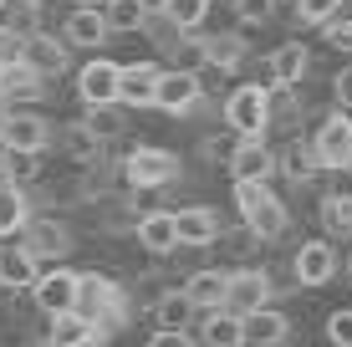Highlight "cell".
Segmentation results:
<instances>
[{
    "mask_svg": "<svg viewBox=\"0 0 352 347\" xmlns=\"http://www.w3.org/2000/svg\"><path fill=\"white\" fill-rule=\"evenodd\" d=\"M245 56H250V41H245L240 31H214V36H204V62H210V67L235 71Z\"/></svg>",
    "mask_w": 352,
    "mask_h": 347,
    "instance_id": "4316f807",
    "label": "cell"
},
{
    "mask_svg": "<svg viewBox=\"0 0 352 347\" xmlns=\"http://www.w3.org/2000/svg\"><path fill=\"white\" fill-rule=\"evenodd\" d=\"M21 62H26V41L10 36V31H0V71H10V67H21Z\"/></svg>",
    "mask_w": 352,
    "mask_h": 347,
    "instance_id": "7bdbcfd3",
    "label": "cell"
},
{
    "mask_svg": "<svg viewBox=\"0 0 352 347\" xmlns=\"http://www.w3.org/2000/svg\"><path fill=\"white\" fill-rule=\"evenodd\" d=\"M311 67V46L307 41H281L265 56V87H296Z\"/></svg>",
    "mask_w": 352,
    "mask_h": 347,
    "instance_id": "2e32d148",
    "label": "cell"
},
{
    "mask_svg": "<svg viewBox=\"0 0 352 347\" xmlns=\"http://www.w3.org/2000/svg\"><path fill=\"white\" fill-rule=\"evenodd\" d=\"M276 169H281L291 184H311V179H317V169H322L317 153H311V138H307V143H301V138L286 143V148L276 153Z\"/></svg>",
    "mask_w": 352,
    "mask_h": 347,
    "instance_id": "83f0119b",
    "label": "cell"
},
{
    "mask_svg": "<svg viewBox=\"0 0 352 347\" xmlns=\"http://www.w3.org/2000/svg\"><path fill=\"white\" fill-rule=\"evenodd\" d=\"M184 291H189V302L199 306V317L204 312H225V302H230V271L199 266V271H189V276H184Z\"/></svg>",
    "mask_w": 352,
    "mask_h": 347,
    "instance_id": "e0dca14e",
    "label": "cell"
},
{
    "mask_svg": "<svg viewBox=\"0 0 352 347\" xmlns=\"http://www.w3.org/2000/svg\"><path fill=\"white\" fill-rule=\"evenodd\" d=\"M291 10H296V21L301 26H332L337 21V10H342V0H291Z\"/></svg>",
    "mask_w": 352,
    "mask_h": 347,
    "instance_id": "74e56055",
    "label": "cell"
},
{
    "mask_svg": "<svg viewBox=\"0 0 352 347\" xmlns=\"http://www.w3.org/2000/svg\"><path fill=\"white\" fill-rule=\"evenodd\" d=\"M107 36H113V31H107L102 10H67V21H62V41L67 46H77V52H97Z\"/></svg>",
    "mask_w": 352,
    "mask_h": 347,
    "instance_id": "603a6c76",
    "label": "cell"
},
{
    "mask_svg": "<svg viewBox=\"0 0 352 347\" xmlns=\"http://www.w3.org/2000/svg\"><path fill=\"white\" fill-rule=\"evenodd\" d=\"M159 10H164V16L174 21L184 36H204V16L214 10V0H164Z\"/></svg>",
    "mask_w": 352,
    "mask_h": 347,
    "instance_id": "d6a6232c",
    "label": "cell"
},
{
    "mask_svg": "<svg viewBox=\"0 0 352 347\" xmlns=\"http://www.w3.org/2000/svg\"><path fill=\"white\" fill-rule=\"evenodd\" d=\"M10 113H16V107H10L6 98H0V138H6V128H10Z\"/></svg>",
    "mask_w": 352,
    "mask_h": 347,
    "instance_id": "7dc6e473",
    "label": "cell"
},
{
    "mask_svg": "<svg viewBox=\"0 0 352 347\" xmlns=\"http://www.w3.org/2000/svg\"><path fill=\"white\" fill-rule=\"evenodd\" d=\"M41 21H46V5H41V0H6V5H0V31L21 36V41H31L36 31H46Z\"/></svg>",
    "mask_w": 352,
    "mask_h": 347,
    "instance_id": "484cf974",
    "label": "cell"
},
{
    "mask_svg": "<svg viewBox=\"0 0 352 347\" xmlns=\"http://www.w3.org/2000/svg\"><path fill=\"white\" fill-rule=\"evenodd\" d=\"M118 77H123V67L107 62V56L82 62V71H77V98H82V107H107V102H118Z\"/></svg>",
    "mask_w": 352,
    "mask_h": 347,
    "instance_id": "7c38bea8",
    "label": "cell"
},
{
    "mask_svg": "<svg viewBox=\"0 0 352 347\" xmlns=\"http://www.w3.org/2000/svg\"><path fill=\"white\" fill-rule=\"evenodd\" d=\"M199 98H204V87H199V77H194V71H174V67H164V77H159V102H153L159 113L189 117Z\"/></svg>",
    "mask_w": 352,
    "mask_h": 347,
    "instance_id": "9a60e30c",
    "label": "cell"
},
{
    "mask_svg": "<svg viewBox=\"0 0 352 347\" xmlns=\"http://www.w3.org/2000/svg\"><path fill=\"white\" fill-rule=\"evenodd\" d=\"M327 342H332V347H352V306H342V312L327 317Z\"/></svg>",
    "mask_w": 352,
    "mask_h": 347,
    "instance_id": "b9f144b4",
    "label": "cell"
},
{
    "mask_svg": "<svg viewBox=\"0 0 352 347\" xmlns=\"http://www.w3.org/2000/svg\"><path fill=\"white\" fill-rule=\"evenodd\" d=\"M271 296H276V286H271V276H265L261 266H240V271H230V302H225V312L256 317V312L271 306Z\"/></svg>",
    "mask_w": 352,
    "mask_h": 347,
    "instance_id": "ba28073f",
    "label": "cell"
},
{
    "mask_svg": "<svg viewBox=\"0 0 352 347\" xmlns=\"http://www.w3.org/2000/svg\"><path fill=\"white\" fill-rule=\"evenodd\" d=\"M0 98L16 107V113H26V102H41L46 98V77H36V71L21 62L10 71H0Z\"/></svg>",
    "mask_w": 352,
    "mask_h": 347,
    "instance_id": "d4e9b609",
    "label": "cell"
},
{
    "mask_svg": "<svg viewBox=\"0 0 352 347\" xmlns=\"http://www.w3.org/2000/svg\"><path fill=\"white\" fill-rule=\"evenodd\" d=\"M332 98H337V113H352V67L332 77Z\"/></svg>",
    "mask_w": 352,
    "mask_h": 347,
    "instance_id": "ee69618b",
    "label": "cell"
},
{
    "mask_svg": "<svg viewBox=\"0 0 352 347\" xmlns=\"http://www.w3.org/2000/svg\"><path fill=\"white\" fill-rule=\"evenodd\" d=\"M148 347H194V337L189 332H153Z\"/></svg>",
    "mask_w": 352,
    "mask_h": 347,
    "instance_id": "f6af8a7d",
    "label": "cell"
},
{
    "mask_svg": "<svg viewBox=\"0 0 352 347\" xmlns=\"http://www.w3.org/2000/svg\"><path fill=\"white\" fill-rule=\"evenodd\" d=\"M143 36H148V41L159 46V52H168V56H174L179 46H184V31H179L174 21L164 16V10H148V21H143Z\"/></svg>",
    "mask_w": 352,
    "mask_h": 347,
    "instance_id": "e575fe53",
    "label": "cell"
},
{
    "mask_svg": "<svg viewBox=\"0 0 352 347\" xmlns=\"http://www.w3.org/2000/svg\"><path fill=\"white\" fill-rule=\"evenodd\" d=\"M148 0H102V21H107V31H143V21H148Z\"/></svg>",
    "mask_w": 352,
    "mask_h": 347,
    "instance_id": "1f68e13d",
    "label": "cell"
},
{
    "mask_svg": "<svg viewBox=\"0 0 352 347\" xmlns=\"http://www.w3.org/2000/svg\"><path fill=\"white\" fill-rule=\"evenodd\" d=\"M31 302H36V312H41L46 322H52V317H67L72 306H77V271H67V266L41 271V281H36Z\"/></svg>",
    "mask_w": 352,
    "mask_h": 347,
    "instance_id": "30bf717a",
    "label": "cell"
},
{
    "mask_svg": "<svg viewBox=\"0 0 352 347\" xmlns=\"http://www.w3.org/2000/svg\"><path fill=\"white\" fill-rule=\"evenodd\" d=\"M194 322H199V306L189 302L184 286H168L159 296V306H153V332H189Z\"/></svg>",
    "mask_w": 352,
    "mask_h": 347,
    "instance_id": "7402d4cb",
    "label": "cell"
},
{
    "mask_svg": "<svg viewBox=\"0 0 352 347\" xmlns=\"http://www.w3.org/2000/svg\"><path fill=\"white\" fill-rule=\"evenodd\" d=\"M220 117H225L230 133L245 138V143L265 138V128H271V87H265V82H240V87H230V98L220 102Z\"/></svg>",
    "mask_w": 352,
    "mask_h": 347,
    "instance_id": "3957f363",
    "label": "cell"
},
{
    "mask_svg": "<svg viewBox=\"0 0 352 347\" xmlns=\"http://www.w3.org/2000/svg\"><path fill=\"white\" fill-rule=\"evenodd\" d=\"M327 46H337V52H352V26H327Z\"/></svg>",
    "mask_w": 352,
    "mask_h": 347,
    "instance_id": "bcb514c9",
    "label": "cell"
},
{
    "mask_svg": "<svg viewBox=\"0 0 352 347\" xmlns=\"http://www.w3.org/2000/svg\"><path fill=\"white\" fill-rule=\"evenodd\" d=\"M123 179L133 189H174L179 179H184V159H179L174 148H148V143H138V148H128V159L118 164Z\"/></svg>",
    "mask_w": 352,
    "mask_h": 347,
    "instance_id": "277c9868",
    "label": "cell"
},
{
    "mask_svg": "<svg viewBox=\"0 0 352 347\" xmlns=\"http://www.w3.org/2000/svg\"><path fill=\"white\" fill-rule=\"evenodd\" d=\"M240 143H245V138H235L230 128H220V133H210V138L199 143V159H204V164H220V169H230V159L240 153Z\"/></svg>",
    "mask_w": 352,
    "mask_h": 347,
    "instance_id": "8d00e7d4",
    "label": "cell"
},
{
    "mask_svg": "<svg viewBox=\"0 0 352 347\" xmlns=\"http://www.w3.org/2000/svg\"><path fill=\"white\" fill-rule=\"evenodd\" d=\"M72 10H102V0H72Z\"/></svg>",
    "mask_w": 352,
    "mask_h": 347,
    "instance_id": "c3c4849f",
    "label": "cell"
},
{
    "mask_svg": "<svg viewBox=\"0 0 352 347\" xmlns=\"http://www.w3.org/2000/svg\"><path fill=\"white\" fill-rule=\"evenodd\" d=\"M26 67L36 71V77H62V71L72 67V46L62 41V31H36L26 41Z\"/></svg>",
    "mask_w": 352,
    "mask_h": 347,
    "instance_id": "5bb4252c",
    "label": "cell"
},
{
    "mask_svg": "<svg viewBox=\"0 0 352 347\" xmlns=\"http://www.w3.org/2000/svg\"><path fill=\"white\" fill-rule=\"evenodd\" d=\"M271 174H276V148L265 138L240 143V153L230 159V179L235 184H271Z\"/></svg>",
    "mask_w": 352,
    "mask_h": 347,
    "instance_id": "ffe728a7",
    "label": "cell"
},
{
    "mask_svg": "<svg viewBox=\"0 0 352 347\" xmlns=\"http://www.w3.org/2000/svg\"><path fill=\"white\" fill-rule=\"evenodd\" d=\"M174 225H179V250H210L225 235L220 210H210V205H179Z\"/></svg>",
    "mask_w": 352,
    "mask_h": 347,
    "instance_id": "9c48e42d",
    "label": "cell"
},
{
    "mask_svg": "<svg viewBox=\"0 0 352 347\" xmlns=\"http://www.w3.org/2000/svg\"><path fill=\"white\" fill-rule=\"evenodd\" d=\"M301 117V102H296V87H271V128H296Z\"/></svg>",
    "mask_w": 352,
    "mask_h": 347,
    "instance_id": "f35d334b",
    "label": "cell"
},
{
    "mask_svg": "<svg viewBox=\"0 0 352 347\" xmlns=\"http://www.w3.org/2000/svg\"><path fill=\"white\" fill-rule=\"evenodd\" d=\"M347 271H352V260H347Z\"/></svg>",
    "mask_w": 352,
    "mask_h": 347,
    "instance_id": "681fc988",
    "label": "cell"
},
{
    "mask_svg": "<svg viewBox=\"0 0 352 347\" xmlns=\"http://www.w3.org/2000/svg\"><path fill=\"white\" fill-rule=\"evenodd\" d=\"M36 281H41L36 256H31L26 245L6 240V245H0V291H6V296H21V291H36Z\"/></svg>",
    "mask_w": 352,
    "mask_h": 347,
    "instance_id": "4fadbf2b",
    "label": "cell"
},
{
    "mask_svg": "<svg viewBox=\"0 0 352 347\" xmlns=\"http://www.w3.org/2000/svg\"><path fill=\"white\" fill-rule=\"evenodd\" d=\"M36 256V266H62V260L72 256V230H67V220H56V214H41L36 220L31 214V225H26V240H21Z\"/></svg>",
    "mask_w": 352,
    "mask_h": 347,
    "instance_id": "52a82bcc",
    "label": "cell"
},
{
    "mask_svg": "<svg viewBox=\"0 0 352 347\" xmlns=\"http://www.w3.org/2000/svg\"><path fill=\"white\" fill-rule=\"evenodd\" d=\"M82 128H87L97 143H113V138H123V133H128V113H123V102L87 107V113H82Z\"/></svg>",
    "mask_w": 352,
    "mask_h": 347,
    "instance_id": "f1b7e54d",
    "label": "cell"
},
{
    "mask_svg": "<svg viewBox=\"0 0 352 347\" xmlns=\"http://www.w3.org/2000/svg\"><path fill=\"white\" fill-rule=\"evenodd\" d=\"M311 153H317L322 169L352 174V113H327L322 128L311 133Z\"/></svg>",
    "mask_w": 352,
    "mask_h": 347,
    "instance_id": "8992f818",
    "label": "cell"
},
{
    "mask_svg": "<svg viewBox=\"0 0 352 347\" xmlns=\"http://www.w3.org/2000/svg\"><path fill=\"white\" fill-rule=\"evenodd\" d=\"M317 214H322L327 240H347L352 235V194H327L317 205Z\"/></svg>",
    "mask_w": 352,
    "mask_h": 347,
    "instance_id": "836d02e7",
    "label": "cell"
},
{
    "mask_svg": "<svg viewBox=\"0 0 352 347\" xmlns=\"http://www.w3.org/2000/svg\"><path fill=\"white\" fill-rule=\"evenodd\" d=\"M56 143V123L46 113H36V107H26V113H10V128L6 138H0V148L10 153V159H36V153H46Z\"/></svg>",
    "mask_w": 352,
    "mask_h": 347,
    "instance_id": "5b68a950",
    "label": "cell"
},
{
    "mask_svg": "<svg viewBox=\"0 0 352 347\" xmlns=\"http://www.w3.org/2000/svg\"><path fill=\"white\" fill-rule=\"evenodd\" d=\"M230 10H235L245 26H265V21L276 16V0H230Z\"/></svg>",
    "mask_w": 352,
    "mask_h": 347,
    "instance_id": "60d3db41",
    "label": "cell"
},
{
    "mask_svg": "<svg viewBox=\"0 0 352 347\" xmlns=\"http://www.w3.org/2000/svg\"><path fill=\"white\" fill-rule=\"evenodd\" d=\"M199 67H210L204 62V36H184V46L174 52V71H194L199 77Z\"/></svg>",
    "mask_w": 352,
    "mask_h": 347,
    "instance_id": "ab89813d",
    "label": "cell"
},
{
    "mask_svg": "<svg viewBox=\"0 0 352 347\" xmlns=\"http://www.w3.org/2000/svg\"><path fill=\"white\" fill-rule=\"evenodd\" d=\"M62 148L72 153V164H82V169H92V164H97V153H102V143H97V138H92V133H87V128H82V123H72L67 133H62Z\"/></svg>",
    "mask_w": 352,
    "mask_h": 347,
    "instance_id": "d590c367",
    "label": "cell"
},
{
    "mask_svg": "<svg viewBox=\"0 0 352 347\" xmlns=\"http://www.w3.org/2000/svg\"><path fill=\"white\" fill-rule=\"evenodd\" d=\"M31 225V199L26 189H0V240H10V235H26Z\"/></svg>",
    "mask_w": 352,
    "mask_h": 347,
    "instance_id": "4dcf8cb0",
    "label": "cell"
},
{
    "mask_svg": "<svg viewBox=\"0 0 352 347\" xmlns=\"http://www.w3.org/2000/svg\"><path fill=\"white\" fill-rule=\"evenodd\" d=\"M291 276H296V286H307V291L327 286V281L337 276V250H332V240H301V250L291 256Z\"/></svg>",
    "mask_w": 352,
    "mask_h": 347,
    "instance_id": "8fae6325",
    "label": "cell"
},
{
    "mask_svg": "<svg viewBox=\"0 0 352 347\" xmlns=\"http://www.w3.org/2000/svg\"><path fill=\"white\" fill-rule=\"evenodd\" d=\"M230 199H235V210H240V225H245L261 245L265 240H281V235L291 230V214H286L281 199H276L271 184H235V189H230Z\"/></svg>",
    "mask_w": 352,
    "mask_h": 347,
    "instance_id": "7a4b0ae2",
    "label": "cell"
},
{
    "mask_svg": "<svg viewBox=\"0 0 352 347\" xmlns=\"http://www.w3.org/2000/svg\"><path fill=\"white\" fill-rule=\"evenodd\" d=\"M41 342H46V347H102L107 332L92 327V322H82L77 312H67V317H52V322H46Z\"/></svg>",
    "mask_w": 352,
    "mask_h": 347,
    "instance_id": "44dd1931",
    "label": "cell"
},
{
    "mask_svg": "<svg viewBox=\"0 0 352 347\" xmlns=\"http://www.w3.org/2000/svg\"><path fill=\"white\" fill-rule=\"evenodd\" d=\"M199 337L210 347H245V327L235 312H204L199 317Z\"/></svg>",
    "mask_w": 352,
    "mask_h": 347,
    "instance_id": "f546056e",
    "label": "cell"
},
{
    "mask_svg": "<svg viewBox=\"0 0 352 347\" xmlns=\"http://www.w3.org/2000/svg\"><path fill=\"white\" fill-rule=\"evenodd\" d=\"M159 77H164V67L128 62L123 77H118V102H123V107H153V102H159Z\"/></svg>",
    "mask_w": 352,
    "mask_h": 347,
    "instance_id": "ac0fdd59",
    "label": "cell"
},
{
    "mask_svg": "<svg viewBox=\"0 0 352 347\" xmlns=\"http://www.w3.org/2000/svg\"><path fill=\"white\" fill-rule=\"evenodd\" d=\"M240 327H245V347H286L291 342V317L276 312V306H265L256 317H240Z\"/></svg>",
    "mask_w": 352,
    "mask_h": 347,
    "instance_id": "cb8c5ba5",
    "label": "cell"
},
{
    "mask_svg": "<svg viewBox=\"0 0 352 347\" xmlns=\"http://www.w3.org/2000/svg\"><path fill=\"white\" fill-rule=\"evenodd\" d=\"M0 5H6V0H0Z\"/></svg>",
    "mask_w": 352,
    "mask_h": 347,
    "instance_id": "f907efd6",
    "label": "cell"
},
{
    "mask_svg": "<svg viewBox=\"0 0 352 347\" xmlns=\"http://www.w3.org/2000/svg\"><path fill=\"white\" fill-rule=\"evenodd\" d=\"M133 235H138V245L148 250V256H159V260H174V256H179V225H174V210L143 214Z\"/></svg>",
    "mask_w": 352,
    "mask_h": 347,
    "instance_id": "d6986e66",
    "label": "cell"
},
{
    "mask_svg": "<svg viewBox=\"0 0 352 347\" xmlns=\"http://www.w3.org/2000/svg\"><path fill=\"white\" fill-rule=\"evenodd\" d=\"M72 312L113 337V327H123L133 317V296L107 276V271H77V306H72Z\"/></svg>",
    "mask_w": 352,
    "mask_h": 347,
    "instance_id": "6da1fadb",
    "label": "cell"
}]
</instances>
